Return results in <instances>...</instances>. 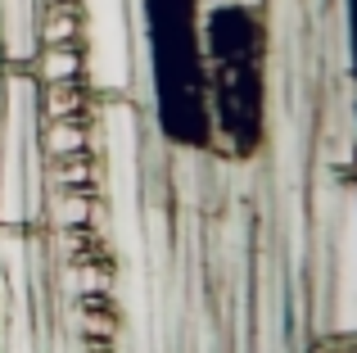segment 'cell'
<instances>
[{"instance_id":"1","label":"cell","mask_w":357,"mask_h":353,"mask_svg":"<svg viewBox=\"0 0 357 353\" xmlns=\"http://www.w3.org/2000/svg\"><path fill=\"white\" fill-rule=\"evenodd\" d=\"M36 41L41 45H77L82 41V5H41L36 14Z\"/></svg>"},{"instance_id":"2","label":"cell","mask_w":357,"mask_h":353,"mask_svg":"<svg viewBox=\"0 0 357 353\" xmlns=\"http://www.w3.org/2000/svg\"><path fill=\"white\" fill-rule=\"evenodd\" d=\"M91 141L86 118H50L41 127V154L45 159H68V154H82Z\"/></svg>"},{"instance_id":"3","label":"cell","mask_w":357,"mask_h":353,"mask_svg":"<svg viewBox=\"0 0 357 353\" xmlns=\"http://www.w3.org/2000/svg\"><path fill=\"white\" fill-rule=\"evenodd\" d=\"M86 87H82V77L73 82H45L41 87V118L50 123V118H86Z\"/></svg>"},{"instance_id":"4","label":"cell","mask_w":357,"mask_h":353,"mask_svg":"<svg viewBox=\"0 0 357 353\" xmlns=\"http://www.w3.org/2000/svg\"><path fill=\"white\" fill-rule=\"evenodd\" d=\"M32 73L41 87L45 82H73V77H82V50L77 45H41Z\"/></svg>"},{"instance_id":"5","label":"cell","mask_w":357,"mask_h":353,"mask_svg":"<svg viewBox=\"0 0 357 353\" xmlns=\"http://www.w3.org/2000/svg\"><path fill=\"white\" fill-rule=\"evenodd\" d=\"M86 353H114V349H109V340H86Z\"/></svg>"},{"instance_id":"6","label":"cell","mask_w":357,"mask_h":353,"mask_svg":"<svg viewBox=\"0 0 357 353\" xmlns=\"http://www.w3.org/2000/svg\"><path fill=\"white\" fill-rule=\"evenodd\" d=\"M36 5H73V0H36Z\"/></svg>"}]
</instances>
